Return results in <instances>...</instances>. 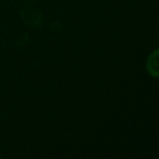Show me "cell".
Segmentation results:
<instances>
[{
	"label": "cell",
	"mask_w": 159,
	"mask_h": 159,
	"mask_svg": "<svg viewBox=\"0 0 159 159\" xmlns=\"http://www.w3.org/2000/svg\"><path fill=\"white\" fill-rule=\"evenodd\" d=\"M147 70L150 76L159 77V48L154 50L147 60Z\"/></svg>",
	"instance_id": "obj_2"
},
{
	"label": "cell",
	"mask_w": 159,
	"mask_h": 159,
	"mask_svg": "<svg viewBox=\"0 0 159 159\" xmlns=\"http://www.w3.org/2000/svg\"><path fill=\"white\" fill-rule=\"evenodd\" d=\"M20 17L22 22L29 27H37L42 22V12L35 6H26L21 10Z\"/></svg>",
	"instance_id": "obj_1"
}]
</instances>
